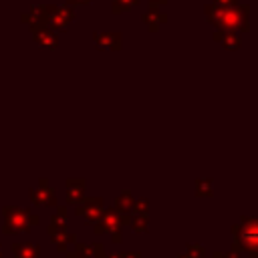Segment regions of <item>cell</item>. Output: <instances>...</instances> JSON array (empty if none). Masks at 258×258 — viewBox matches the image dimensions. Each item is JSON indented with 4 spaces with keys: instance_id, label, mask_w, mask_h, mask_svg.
Returning <instances> with one entry per match:
<instances>
[{
    "instance_id": "obj_1",
    "label": "cell",
    "mask_w": 258,
    "mask_h": 258,
    "mask_svg": "<svg viewBox=\"0 0 258 258\" xmlns=\"http://www.w3.org/2000/svg\"><path fill=\"white\" fill-rule=\"evenodd\" d=\"M242 242L250 250H258V224H248L242 230Z\"/></svg>"
}]
</instances>
